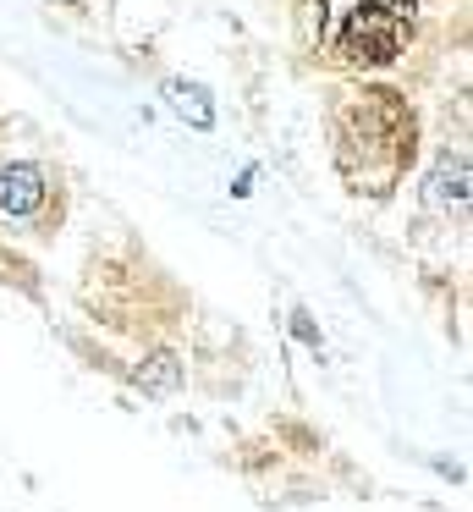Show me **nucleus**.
Here are the masks:
<instances>
[{"instance_id": "1", "label": "nucleus", "mask_w": 473, "mask_h": 512, "mask_svg": "<svg viewBox=\"0 0 473 512\" xmlns=\"http://www.w3.org/2000/svg\"><path fill=\"white\" fill-rule=\"evenodd\" d=\"M286 12L314 67L369 78L435 56L462 23V0H286Z\"/></svg>"}, {"instance_id": "2", "label": "nucleus", "mask_w": 473, "mask_h": 512, "mask_svg": "<svg viewBox=\"0 0 473 512\" xmlns=\"http://www.w3.org/2000/svg\"><path fill=\"white\" fill-rule=\"evenodd\" d=\"M330 155L352 193L385 199L418 155V122L402 94L347 89L330 100Z\"/></svg>"}, {"instance_id": "3", "label": "nucleus", "mask_w": 473, "mask_h": 512, "mask_svg": "<svg viewBox=\"0 0 473 512\" xmlns=\"http://www.w3.org/2000/svg\"><path fill=\"white\" fill-rule=\"evenodd\" d=\"M33 199H39V171L17 166V171L0 177V204H6V210H33Z\"/></svg>"}]
</instances>
